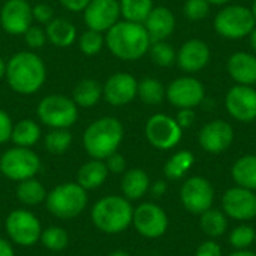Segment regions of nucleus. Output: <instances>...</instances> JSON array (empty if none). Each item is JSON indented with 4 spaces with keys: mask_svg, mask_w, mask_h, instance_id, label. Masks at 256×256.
Listing matches in <instances>:
<instances>
[{
    "mask_svg": "<svg viewBox=\"0 0 256 256\" xmlns=\"http://www.w3.org/2000/svg\"><path fill=\"white\" fill-rule=\"evenodd\" d=\"M8 86L18 94L38 93L46 80V66L33 51H20L6 63L4 74Z\"/></svg>",
    "mask_w": 256,
    "mask_h": 256,
    "instance_id": "1",
    "label": "nucleus"
},
{
    "mask_svg": "<svg viewBox=\"0 0 256 256\" xmlns=\"http://www.w3.org/2000/svg\"><path fill=\"white\" fill-rule=\"evenodd\" d=\"M105 45L114 57L124 62H135L148 52L152 40L144 24L123 20L106 32Z\"/></svg>",
    "mask_w": 256,
    "mask_h": 256,
    "instance_id": "2",
    "label": "nucleus"
},
{
    "mask_svg": "<svg viewBox=\"0 0 256 256\" xmlns=\"http://www.w3.org/2000/svg\"><path fill=\"white\" fill-rule=\"evenodd\" d=\"M124 128L116 117H100L90 123L82 135V146L92 159L105 160L123 141Z\"/></svg>",
    "mask_w": 256,
    "mask_h": 256,
    "instance_id": "3",
    "label": "nucleus"
},
{
    "mask_svg": "<svg viewBox=\"0 0 256 256\" xmlns=\"http://www.w3.org/2000/svg\"><path fill=\"white\" fill-rule=\"evenodd\" d=\"M134 207L129 200L120 195L100 198L90 212L93 225L105 234H120L132 225Z\"/></svg>",
    "mask_w": 256,
    "mask_h": 256,
    "instance_id": "4",
    "label": "nucleus"
},
{
    "mask_svg": "<svg viewBox=\"0 0 256 256\" xmlns=\"http://www.w3.org/2000/svg\"><path fill=\"white\" fill-rule=\"evenodd\" d=\"M88 196L87 190L82 189L76 182H66L57 184L48 192L45 206L46 210L57 219H75L87 207Z\"/></svg>",
    "mask_w": 256,
    "mask_h": 256,
    "instance_id": "5",
    "label": "nucleus"
},
{
    "mask_svg": "<svg viewBox=\"0 0 256 256\" xmlns=\"http://www.w3.org/2000/svg\"><path fill=\"white\" fill-rule=\"evenodd\" d=\"M255 18L249 8L242 4H230L222 8L214 16V30L219 36L238 40L250 34L255 28Z\"/></svg>",
    "mask_w": 256,
    "mask_h": 256,
    "instance_id": "6",
    "label": "nucleus"
},
{
    "mask_svg": "<svg viewBox=\"0 0 256 256\" xmlns=\"http://www.w3.org/2000/svg\"><path fill=\"white\" fill-rule=\"evenodd\" d=\"M38 117L51 129H69L78 120V106L69 96L50 94L40 99Z\"/></svg>",
    "mask_w": 256,
    "mask_h": 256,
    "instance_id": "7",
    "label": "nucleus"
},
{
    "mask_svg": "<svg viewBox=\"0 0 256 256\" xmlns=\"http://www.w3.org/2000/svg\"><path fill=\"white\" fill-rule=\"evenodd\" d=\"M40 170L39 156L27 147H12L6 150L0 158L2 176L12 182H22L36 177Z\"/></svg>",
    "mask_w": 256,
    "mask_h": 256,
    "instance_id": "8",
    "label": "nucleus"
},
{
    "mask_svg": "<svg viewBox=\"0 0 256 256\" xmlns=\"http://www.w3.org/2000/svg\"><path fill=\"white\" fill-rule=\"evenodd\" d=\"M4 231L14 244L30 248L40 240L42 226L39 219L28 210H12L4 220Z\"/></svg>",
    "mask_w": 256,
    "mask_h": 256,
    "instance_id": "9",
    "label": "nucleus"
},
{
    "mask_svg": "<svg viewBox=\"0 0 256 256\" xmlns=\"http://www.w3.org/2000/svg\"><path fill=\"white\" fill-rule=\"evenodd\" d=\"M132 225L135 231L144 238H160L170 225L165 210L154 202H142L134 208Z\"/></svg>",
    "mask_w": 256,
    "mask_h": 256,
    "instance_id": "10",
    "label": "nucleus"
},
{
    "mask_svg": "<svg viewBox=\"0 0 256 256\" xmlns=\"http://www.w3.org/2000/svg\"><path fill=\"white\" fill-rule=\"evenodd\" d=\"M146 138L158 150L174 148L183 135V129L178 126L176 118L166 114H154L146 123Z\"/></svg>",
    "mask_w": 256,
    "mask_h": 256,
    "instance_id": "11",
    "label": "nucleus"
},
{
    "mask_svg": "<svg viewBox=\"0 0 256 256\" xmlns=\"http://www.w3.org/2000/svg\"><path fill=\"white\" fill-rule=\"evenodd\" d=\"M180 201L183 207L192 214H202L210 210L214 202L213 184L204 177L188 178L180 189Z\"/></svg>",
    "mask_w": 256,
    "mask_h": 256,
    "instance_id": "12",
    "label": "nucleus"
},
{
    "mask_svg": "<svg viewBox=\"0 0 256 256\" xmlns=\"http://www.w3.org/2000/svg\"><path fill=\"white\" fill-rule=\"evenodd\" d=\"M165 98L177 108H195L206 98L202 82L194 76H180L172 80L165 88Z\"/></svg>",
    "mask_w": 256,
    "mask_h": 256,
    "instance_id": "13",
    "label": "nucleus"
},
{
    "mask_svg": "<svg viewBox=\"0 0 256 256\" xmlns=\"http://www.w3.org/2000/svg\"><path fill=\"white\" fill-rule=\"evenodd\" d=\"M222 212L226 218L248 222L256 218V192L234 186L222 196Z\"/></svg>",
    "mask_w": 256,
    "mask_h": 256,
    "instance_id": "14",
    "label": "nucleus"
},
{
    "mask_svg": "<svg viewBox=\"0 0 256 256\" xmlns=\"http://www.w3.org/2000/svg\"><path fill=\"white\" fill-rule=\"evenodd\" d=\"M228 114L240 122L250 123L256 120V90L252 86H234L225 98Z\"/></svg>",
    "mask_w": 256,
    "mask_h": 256,
    "instance_id": "15",
    "label": "nucleus"
},
{
    "mask_svg": "<svg viewBox=\"0 0 256 256\" xmlns=\"http://www.w3.org/2000/svg\"><path fill=\"white\" fill-rule=\"evenodd\" d=\"M138 93V81L134 75L126 72L112 74L102 86V99L112 106H123L130 104Z\"/></svg>",
    "mask_w": 256,
    "mask_h": 256,
    "instance_id": "16",
    "label": "nucleus"
},
{
    "mask_svg": "<svg viewBox=\"0 0 256 256\" xmlns=\"http://www.w3.org/2000/svg\"><path fill=\"white\" fill-rule=\"evenodd\" d=\"M84 12V22L87 28L105 33L116 22L120 21V3L118 0H92Z\"/></svg>",
    "mask_w": 256,
    "mask_h": 256,
    "instance_id": "17",
    "label": "nucleus"
},
{
    "mask_svg": "<svg viewBox=\"0 0 256 256\" xmlns=\"http://www.w3.org/2000/svg\"><path fill=\"white\" fill-rule=\"evenodd\" d=\"M0 24L12 36H20L33 26L32 6L27 0H8L0 9Z\"/></svg>",
    "mask_w": 256,
    "mask_h": 256,
    "instance_id": "18",
    "label": "nucleus"
},
{
    "mask_svg": "<svg viewBox=\"0 0 256 256\" xmlns=\"http://www.w3.org/2000/svg\"><path fill=\"white\" fill-rule=\"evenodd\" d=\"M198 141L204 152L219 154L231 147L234 141V129L228 122L213 120L201 128Z\"/></svg>",
    "mask_w": 256,
    "mask_h": 256,
    "instance_id": "19",
    "label": "nucleus"
},
{
    "mask_svg": "<svg viewBox=\"0 0 256 256\" xmlns=\"http://www.w3.org/2000/svg\"><path fill=\"white\" fill-rule=\"evenodd\" d=\"M210 57H212L210 48L204 40L189 39L178 50L176 62L182 70L195 74V72L202 70L208 64Z\"/></svg>",
    "mask_w": 256,
    "mask_h": 256,
    "instance_id": "20",
    "label": "nucleus"
},
{
    "mask_svg": "<svg viewBox=\"0 0 256 256\" xmlns=\"http://www.w3.org/2000/svg\"><path fill=\"white\" fill-rule=\"evenodd\" d=\"M152 42L165 40L176 28V16L171 9L165 6H156L152 9L146 21L142 22Z\"/></svg>",
    "mask_w": 256,
    "mask_h": 256,
    "instance_id": "21",
    "label": "nucleus"
},
{
    "mask_svg": "<svg viewBox=\"0 0 256 256\" xmlns=\"http://www.w3.org/2000/svg\"><path fill=\"white\" fill-rule=\"evenodd\" d=\"M230 76L240 86L256 84V56L238 51L234 52L226 64Z\"/></svg>",
    "mask_w": 256,
    "mask_h": 256,
    "instance_id": "22",
    "label": "nucleus"
},
{
    "mask_svg": "<svg viewBox=\"0 0 256 256\" xmlns=\"http://www.w3.org/2000/svg\"><path fill=\"white\" fill-rule=\"evenodd\" d=\"M150 177L141 168H132L123 172L122 177V194L126 200L138 201L150 190Z\"/></svg>",
    "mask_w": 256,
    "mask_h": 256,
    "instance_id": "23",
    "label": "nucleus"
},
{
    "mask_svg": "<svg viewBox=\"0 0 256 256\" xmlns=\"http://www.w3.org/2000/svg\"><path fill=\"white\" fill-rule=\"evenodd\" d=\"M108 174L110 171L104 160L92 159L80 166L78 174H76V183L87 192L94 190L106 182Z\"/></svg>",
    "mask_w": 256,
    "mask_h": 256,
    "instance_id": "24",
    "label": "nucleus"
},
{
    "mask_svg": "<svg viewBox=\"0 0 256 256\" xmlns=\"http://www.w3.org/2000/svg\"><path fill=\"white\" fill-rule=\"evenodd\" d=\"M45 33L46 39L57 48H68L78 38L75 26L66 18H52L45 26Z\"/></svg>",
    "mask_w": 256,
    "mask_h": 256,
    "instance_id": "25",
    "label": "nucleus"
},
{
    "mask_svg": "<svg viewBox=\"0 0 256 256\" xmlns=\"http://www.w3.org/2000/svg\"><path fill=\"white\" fill-rule=\"evenodd\" d=\"M231 176L237 186L256 192V154H246L237 159Z\"/></svg>",
    "mask_w": 256,
    "mask_h": 256,
    "instance_id": "26",
    "label": "nucleus"
},
{
    "mask_svg": "<svg viewBox=\"0 0 256 256\" xmlns=\"http://www.w3.org/2000/svg\"><path fill=\"white\" fill-rule=\"evenodd\" d=\"M72 99L80 108H92L99 100L102 99V86L99 81L93 78H84L81 80L74 92H72Z\"/></svg>",
    "mask_w": 256,
    "mask_h": 256,
    "instance_id": "27",
    "label": "nucleus"
},
{
    "mask_svg": "<svg viewBox=\"0 0 256 256\" xmlns=\"http://www.w3.org/2000/svg\"><path fill=\"white\" fill-rule=\"evenodd\" d=\"M46 195L48 192L45 186L39 180H36V177L22 180L16 186V198L22 206L27 207H34L45 202Z\"/></svg>",
    "mask_w": 256,
    "mask_h": 256,
    "instance_id": "28",
    "label": "nucleus"
},
{
    "mask_svg": "<svg viewBox=\"0 0 256 256\" xmlns=\"http://www.w3.org/2000/svg\"><path fill=\"white\" fill-rule=\"evenodd\" d=\"M40 135H42V132H40L39 124L30 118H24L14 124L10 141L18 147L32 148L40 140Z\"/></svg>",
    "mask_w": 256,
    "mask_h": 256,
    "instance_id": "29",
    "label": "nucleus"
},
{
    "mask_svg": "<svg viewBox=\"0 0 256 256\" xmlns=\"http://www.w3.org/2000/svg\"><path fill=\"white\" fill-rule=\"evenodd\" d=\"M200 216H201L200 226H201L202 232L208 238H219L226 232V230H228V218L222 210H218V208L212 207L210 210L204 212Z\"/></svg>",
    "mask_w": 256,
    "mask_h": 256,
    "instance_id": "30",
    "label": "nucleus"
},
{
    "mask_svg": "<svg viewBox=\"0 0 256 256\" xmlns=\"http://www.w3.org/2000/svg\"><path fill=\"white\" fill-rule=\"evenodd\" d=\"M195 162V156L189 150H180L174 153L164 166V174L170 180H180L186 176V172L192 168Z\"/></svg>",
    "mask_w": 256,
    "mask_h": 256,
    "instance_id": "31",
    "label": "nucleus"
},
{
    "mask_svg": "<svg viewBox=\"0 0 256 256\" xmlns=\"http://www.w3.org/2000/svg\"><path fill=\"white\" fill-rule=\"evenodd\" d=\"M120 14L126 21L142 24L152 12L153 0H118Z\"/></svg>",
    "mask_w": 256,
    "mask_h": 256,
    "instance_id": "32",
    "label": "nucleus"
},
{
    "mask_svg": "<svg viewBox=\"0 0 256 256\" xmlns=\"http://www.w3.org/2000/svg\"><path fill=\"white\" fill-rule=\"evenodd\" d=\"M136 96L147 105H159L165 99V87L159 80L146 76L138 81Z\"/></svg>",
    "mask_w": 256,
    "mask_h": 256,
    "instance_id": "33",
    "label": "nucleus"
},
{
    "mask_svg": "<svg viewBox=\"0 0 256 256\" xmlns=\"http://www.w3.org/2000/svg\"><path fill=\"white\" fill-rule=\"evenodd\" d=\"M72 144V134L69 129H51L44 138V147L51 154H63Z\"/></svg>",
    "mask_w": 256,
    "mask_h": 256,
    "instance_id": "34",
    "label": "nucleus"
},
{
    "mask_svg": "<svg viewBox=\"0 0 256 256\" xmlns=\"http://www.w3.org/2000/svg\"><path fill=\"white\" fill-rule=\"evenodd\" d=\"M42 246L51 252H62L69 244V234L62 226H50L42 230L40 240Z\"/></svg>",
    "mask_w": 256,
    "mask_h": 256,
    "instance_id": "35",
    "label": "nucleus"
},
{
    "mask_svg": "<svg viewBox=\"0 0 256 256\" xmlns=\"http://www.w3.org/2000/svg\"><path fill=\"white\" fill-rule=\"evenodd\" d=\"M105 45V36L100 32L87 28L78 36V46L80 51L86 56H96L102 51Z\"/></svg>",
    "mask_w": 256,
    "mask_h": 256,
    "instance_id": "36",
    "label": "nucleus"
},
{
    "mask_svg": "<svg viewBox=\"0 0 256 256\" xmlns=\"http://www.w3.org/2000/svg\"><path fill=\"white\" fill-rule=\"evenodd\" d=\"M148 52H150V57H152L153 63L160 66V68L171 66L176 62V58H177V54H176L172 45L168 44L166 40L152 42Z\"/></svg>",
    "mask_w": 256,
    "mask_h": 256,
    "instance_id": "37",
    "label": "nucleus"
},
{
    "mask_svg": "<svg viewBox=\"0 0 256 256\" xmlns=\"http://www.w3.org/2000/svg\"><path fill=\"white\" fill-rule=\"evenodd\" d=\"M228 240L236 250H244L256 242V231L250 225H238L230 232Z\"/></svg>",
    "mask_w": 256,
    "mask_h": 256,
    "instance_id": "38",
    "label": "nucleus"
},
{
    "mask_svg": "<svg viewBox=\"0 0 256 256\" xmlns=\"http://www.w3.org/2000/svg\"><path fill=\"white\" fill-rule=\"evenodd\" d=\"M210 12V3L207 0H186L183 14L190 21H201Z\"/></svg>",
    "mask_w": 256,
    "mask_h": 256,
    "instance_id": "39",
    "label": "nucleus"
},
{
    "mask_svg": "<svg viewBox=\"0 0 256 256\" xmlns=\"http://www.w3.org/2000/svg\"><path fill=\"white\" fill-rule=\"evenodd\" d=\"M26 44L32 48V50H40L45 46L46 44V33L44 28H40L39 26H30L27 28V32L22 34Z\"/></svg>",
    "mask_w": 256,
    "mask_h": 256,
    "instance_id": "40",
    "label": "nucleus"
},
{
    "mask_svg": "<svg viewBox=\"0 0 256 256\" xmlns=\"http://www.w3.org/2000/svg\"><path fill=\"white\" fill-rule=\"evenodd\" d=\"M32 15H33V21L46 26L54 18V10L46 3H38V4L32 6Z\"/></svg>",
    "mask_w": 256,
    "mask_h": 256,
    "instance_id": "41",
    "label": "nucleus"
},
{
    "mask_svg": "<svg viewBox=\"0 0 256 256\" xmlns=\"http://www.w3.org/2000/svg\"><path fill=\"white\" fill-rule=\"evenodd\" d=\"M104 162H105V165L111 174H123L126 171V159L118 152L108 156Z\"/></svg>",
    "mask_w": 256,
    "mask_h": 256,
    "instance_id": "42",
    "label": "nucleus"
},
{
    "mask_svg": "<svg viewBox=\"0 0 256 256\" xmlns=\"http://www.w3.org/2000/svg\"><path fill=\"white\" fill-rule=\"evenodd\" d=\"M12 128H14L12 118L9 117V114L6 111L0 110V144L10 141Z\"/></svg>",
    "mask_w": 256,
    "mask_h": 256,
    "instance_id": "43",
    "label": "nucleus"
},
{
    "mask_svg": "<svg viewBox=\"0 0 256 256\" xmlns=\"http://www.w3.org/2000/svg\"><path fill=\"white\" fill-rule=\"evenodd\" d=\"M195 256H222V248L218 242L210 238L196 249Z\"/></svg>",
    "mask_w": 256,
    "mask_h": 256,
    "instance_id": "44",
    "label": "nucleus"
},
{
    "mask_svg": "<svg viewBox=\"0 0 256 256\" xmlns=\"http://www.w3.org/2000/svg\"><path fill=\"white\" fill-rule=\"evenodd\" d=\"M176 122L178 123V126L182 129L190 128L194 124V122H195V111H194V108H182L177 112Z\"/></svg>",
    "mask_w": 256,
    "mask_h": 256,
    "instance_id": "45",
    "label": "nucleus"
},
{
    "mask_svg": "<svg viewBox=\"0 0 256 256\" xmlns=\"http://www.w3.org/2000/svg\"><path fill=\"white\" fill-rule=\"evenodd\" d=\"M60 4L70 12H82L92 0H58Z\"/></svg>",
    "mask_w": 256,
    "mask_h": 256,
    "instance_id": "46",
    "label": "nucleus"
},
{
    "mask_svg": "<svg viewBox=\"0 0 256 256\" xmlns=\"http://www.w3.org/2000/svg\"><path fill=\"white\" fill-rule=\"evenodd\" d=\"M166 189H168V188H166V183L162 182V180H158V182H154V183L150 184V192H152V195L156 196V198L164 196V195L166 194Z\"/></svg>",
    "mask_w": 256,
    "mask_h": 256,
    "instance_id": "47",
    "label": "nucleus"
},
{
    "mask_svg": "<svg viewBox=\"0 0 256 256\" xmlns=\"http://www.w3.org/2000/svg\"><path fill=\"white\" fill-rule=\"evenodd\" d=\"M0 256H15V250L10 244V242L0 238Z\"/></svg>",
    "mask_w": 256,
    "mask_h": 256,
    "instance_id": "48",
    "label": "nucleus"
},
{
    "mask_svg": "<svg viewBox=\"0 0 256 256\" xmlns=\"http://www.w3.org/2000/svg\"><path fill=\"white\" fill-rule=\"evenodd\" d=\"M230 256H256V254L249 249H244V250H234Z\"/></svg>",
    "mask_w": 256,
    "mask_h": 256,
    "instance_id": "49",
    "label": "nucleus"
},
{
    "mask_svg": "<svg viewBox=\"0 0 256 256\" xmlns=\"http://www.w3.org/2000/svg\"><path fill=\"white\" fill-rule=\"evenodd\" d=\"M249 38H250V46H252V50L256 52V27L250 32Z\"/></svg>",
    "mask_w": 256,
    "mask_h": 256,
    "instance_id": "50",
    "label": "nucleus"
},
{
    "mask_svg": "<svg viewBox=\"0 0 256 256\" xmlns=\"http://www.w3.org/2000/svg\"><path fill=\"white\" fill-rule=\"evenodd\" d=\"M4 74H6V63H4V60L0 57V80L4 78Z\"/></svg>",
    "mask_w": 256,
    "mask_h": 256,
    "instance_id": "51",
    "label": "nucleus"
},
{
    "mask_svg": "<svg viewBox=\"0 0 256 256\" xmlns=\"http://www.w3.org/2000/svg\"><path fill=\"white\" fill-rule=\"evenodd\" d=\"M210 4H216V6H224V4H228L231 0H207Z\"/></svg>",
    "mask_w": 256,
    "mask_h": 256,
    "instance_id": "52",
    "label": "nucleus"
},
{
    "mask_svg": "<svg viewBox=\"0 0 256 256\" xmlns=\"http://www.w3.org/2000/svg\"><path fill=\"white\" fill-rule=\"evenodd\" d=\"M108 256H130L126 250H114V252H111Z\"/></svg>",
    "mask_w": 256,
    "mask_h": 256,
    "instance_id": "53",
    "label": "nucleus"
},
{
    "mask_svg": "<svg viewBox=\"0 0 256 256\" xmlns=\"http://www.w3.org/2000/svg\"><path fill=\"white\" fill-rule=\"evenodd\" d=\"M250 10H252V14H254V18H255V21H256V0H254V4H252Z\"/></svg>",
    "mask_w": 256,
    "mask_h": 256,
    "instance_id": "54",
    "label": "nucleus"
},
{
    "mask_svg": "<svg viewBox=\"0 0 256 256\" xmlns=\"http://www.w3.org/2000/svg\"><path fill=\"white\" fill-rule=\"evenodd\" d=\"M0 174H2V171H0Z\"/></svg>",
    "mask_w": 256,
    "mask_h": 256,
    "instance_id": "55",
    "label": "nucleus"
}]
</instances>
